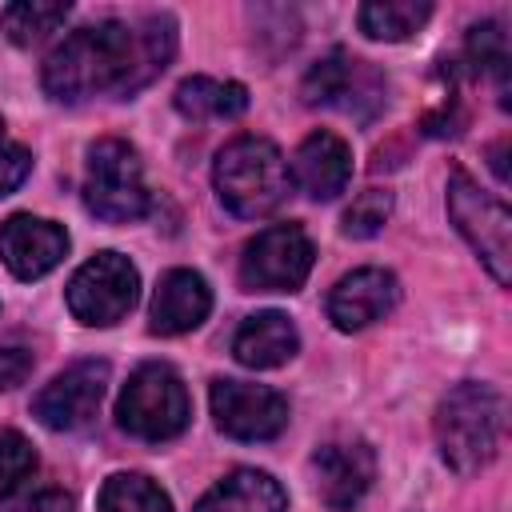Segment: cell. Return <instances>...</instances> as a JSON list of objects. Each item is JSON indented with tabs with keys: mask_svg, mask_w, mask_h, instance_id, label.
Masks as SVG:
<instances>
[{
	"mask_svg": "<svg viewBox=\"0 0 512 512\" xmlns=\"http://www.w3.org/2000/svg\"><path fill=\"white\" fill-rule=\"evenodd\" d=\"M192 512H288V496L276 476L260 468H236L216 480Z\"/></svg>",
	"mask_w": 512,
	"mask_h": 512,
	"instance_id": "e0dca14e",
	"label": "cell"
},
{
	"mask_svg": "<svg viewBox=\"0 0 512 512\" xmlns=\"http://www.w3.org/2000/svg\"><path fill=\"white\" fill-rule=\"evenodd\" d=\"M104 388H108V364L104 360H76L72 368H64L60 376H52L36 392L32 416L52 432H76L96 416Z\"/></svg>",
	"mask_w": 512,
	"mask_h": 512,
	"instance_id": "8fae6325",
	"label": "cell"
},
{
	"mask_svg": "<svg viewBox=\"0 0 512 512\" xmlns=\"http://www.w3.org/2000/svg\"><path fill=\"white\" fill-rule=\"evenodd\" d=\"M492 168H496V180L504 184V180H508V168H504V140L492 148Z\"/></svg>",
	"mask_w": 512,
	"mask_h": 512,
	"instance_id": "f1b7e54d",
	"label": "cell"
},
{
	"mask_svg": "<svg viewBox=\"0 0 512 512\" xmlns=\"http://www.w3.org/2000/svg\"><path fill=\"white\" fill-rule=\"evenodd\" d=\"M16 512H76V500L68 492H60V488H44L32 500H24Z\"/></svg>",
	"mask_w": 512,
	"mask_h": 512,
	"instance_id": "83f0119b",
	"label": "cell"
},
{
	"mask_svg": "<svg viewBox=\"0 0 512 512\" xmlns=\"http://www.w3.org/2000/svg\"><path fill=\"white\" fill-rule=\"evenodd\" d=\"M208 400L216 428L232 440H276L288 428V400L268 384L216 380Z\"/></svg>",
	"mask_w": 512,
	"mask_h": 512,
	"instance_id": "30bf717a",
	"label": "cell"
},
{
	"mask_svg": "<svg viewBox=\"0 0 512 512\" xmlns=\"http://www.w3.org/2000/svg\"><path fill=\"white\" fill-rule=\"evenodd\" d=\"M288 176L312 200H336L352 180V148L336 132H312L296 148Z\"/></svg>",
	"mask_w": 512,
	"mask_h": 512,
	"instance_id": "2e32d148",
	"label": "cell"
},
{
	"mask_svg": "<svg viewBox=\"0 0 512 512\" xmlns=\"http://www.w3.org/2000/svg\"><path fill=\"white\" fill-rule=\"evenodd\" d=\"M300 332L284 312H256L232 336V356L244 368H280L296 356Z\"/></svg>",
	"mask_w": 512,
	"mask_h": 512,
	"instance_id": "ac0fdd59",
	"label": "cell"
},
{
	"mask_svg": "<svg viewBox=\"0 0 512 512\" xmlns=\"http://www.w3.org/2000/svg\"><path fill=\"white\" fill-rule=\"evenodd\" d=\"M68 4H48V0H20V4H8L0 12V28L12 44L20 48H32L40 44L48 32H56L64 20H68Z\"/></svg>",
	"mask_w": 512,
	"mask_h": 512,
	"instance_id": "7402d4cb",
	"label": "cell"
},
{
	"mask_svg": "<svg viewBox=\"0 0 512 512\" xmlns=\"http://www.w3.org/2000/svg\"><path fill=\"white\" fill-rule=\"evenodd\" d=\"M176 112L188 120H232L248 108V88L240 80H212V76H188L176 88Z\"/></svg>",
	"mask_w": 512,
	"mask_h": 512,
	"instance_id": "d6986e66",
	"label": "cell"
},
{
	"mask_svg": "<svg viewBox=\"0 0 512 512\" xmlns=\"http://www.w3.org/2000/svg\"><path fill=\"white\" fill-rule=\"evenodd\" d=\"M316 492L332 512H352L372 480H376V452L364 440H328L312 452Z\"/></svg>",
	"mask_w": 512,
	"mask_h": 512,
	"instance_id": "7c38bea8",
	"label": "cell"
},
{
	"mask_svg": "<svg viewBox=\"0 0 512 512\" xmlns=\"http://www.w3.org/2000/svg\"><path fill=\"white\" fill-rule=\"evenodd\" d=\"M392 216V192L384 188H368L360 192L348 208H344V236H356V240H368L376 236Z\"/></svg>",
	"mask_w": 512,
	"mask_h": 512,
	"instance_id": "d4e9b609",
	"label": "cell"
},
{
	"mask_svg": "<svg viewBox=\"0 0 512 512\" xmlns=\"http://www.w3.org/2000/svg\"><path fill=\"white\" fill-rule=\"evenodd\" d=\"M32 372V352L28 348H0V388L24 384Z\"/></svg>",
	"mask_w": 512,
	"mask_h": 512,
	"instance_id": "4316f807",
	"label": "cell"
},
{
	"mask_svg": "<svg viewBox=\"0 0 512 512\" xmlns=\"http://www.w3.org/2000/svg\"><path fill=\"white\" fill-rule=\"evenodd\" d=\"M32 172V152L24 144H16L8 132H4V120H0V196L16 192Z\"/></svg>",
	"mask_w": 512,
	"mask_h": 512,
	"instance_id": "484cf974",
	"label": "cell"
},
{
	"mask_svg": "<svg viewBox=\"0 0 512 512\" xmlns=\"http://www.w3.org/2000/svg\"><path fill=\"white\" fill-rule=\"evenodd\" d=\"M176 52V20L164 12L140 20H96L64 36L44 60V92L60 104L96 96H132L148 88Z\"/></svg>",
	"mask_w": 512,
	"mask_h": 512,
	"instance_id": "6da1fadb",
	"label": "cell"
},
{
	"mask_svg": "<svg viewBox=\"0 0 512 512\" xmlns=\"http://www.w3.org/2000/svg\"><path fill=\"white\" fill-rule=\"evenodd\" d=\"M140 296V272L120 252H96L68 280V308L88 328H108L132 312Z\"/></svg>",
	"mask_w": 512,
	"mask_h": 512,
	"instance_id": "52a82bcc",
	"label": "cell"
},
{
	"mask_svg": "<svg viewBox=\"0 0 512 512\" xmlns=\"http://www.w3.org/2000/svg\"><path fill=\"white\" fill-rule=\"evenodd\" d=\"M32 472H36V448L28 444V436L16 428H0V500L24 488Z\"/></svg>",
	"mask_w": 512,
	"mask_h": 512,
	"instance_id": "cb8c5ba5",
	"label": "cell"
},
{
	"mask_svg": "<svg viewBox=\"0 0 512 512\" xmlns=\"http://www.w3.org/2000/svg\"><path fill=\"white\" fill-rule=\"evenodd\" d=\"M504 436V396L492 384L464 380L436 408V448L444 464L472 476L492 464Z\"/></svg>",
	"mask_w": 512,
	"mask_h": 512,
	"instance_id": "3957f363",
	"label": "cell"
},
{
	"mask_svg": "<svg viewBox=\"0 0 512 512\" xmlns=\"http://www.w3.org/2000/svg\"><path fill=\"white\" fill-rule=\"evenodd\" d=\"M432 16L428 0H368L356 8V24L368 40H408Z\"/></svg>",
	"mask_w": 512,
	"mask_h": 512,
	"instance_id": "ffe728a7",
	"label": "cell"
},
{
	"mask_svg": "<svg viewBox=\"0 0 512 512\" xmlns=\"http://www.w3.org/2000/svg\"><path fill=\"white\" fill-rule=\"evenodd\" d=\"M316 248L300 224H272L244 244L240 288L244 292H296L312 272Z\"/></svg>",
	"mask_w": 512,
	"mask_h": 512,
	"instance_id": "ba28073f",
	"label": "cell"
},
{
	"mask_svg": "<svg viewBox=\"0 0 512 512\" xmlns=\"http://www.w3.org/2000/svg\"><path fill=\"white\" fill-rule=\"evenodd\" d=\"M400 304V280L388 268H356L340 276L328 292V320L340 332H360L384 320Z\"/></svg>",
	"mask_w": 512,
	"mask_h": 512,
	"instance_id": "4fadbf2b",
	"label": "cell"
},
{
	"mask_svg": "<svg viewBox=\"0 0 512 512\" xmlns=\"http://www.w3.org/2000/svg\"><path fill=\"white\" fill-rule=\"evenodd\" d=\"M300 96L312 108H340L356 120H372L384 108V76L368 60L336 48L308 68Z\"/></svg>",
	"mask_w": 512,
	"mask_h": 512,
	"instance_id": "9c48e42d",
	"label": "cell"
},
{
	"mask_svg": "<svg viewBox=\"0 0 512 512\" xmlns=\"http://www.w3.org/2000/svg\"><path fill=\"white\" fill-rule=\"evenodd\" d=\"M0 256L16 280H40L68 256V232L52 220L16 212L0 224Z\"/></svg>",
	"mask_w": 512,
	"mask_h": 512,
	"instance_id": "5bb4252c",
	"label": "cell"
},
{
	"mask_svg": "<svg viewBox=\"0 0 512 512\" xmlns=\"http://www.w3.org/2000/svg\"><path fill=\"white\" fill-rule=\"evenodd\" d=\"M448 216L456 232L468 240V248L484 260L496 284L512 280V212L504 200L484 192L460 164L448 172Z\"/></svg>",
	"mask_w": 512,
	"mask_h": 512,
	"instance_id": "8992f818",
	"label": "cell"
},
{
	"mask_svg": "<svg viewBox=\"0 0 512 512\" xmlns=\"http://www.w3.org/2000/svg\"><path fill=\"white\" fill-rule=\"evenodd\" d=\"M464 56L476 72H488L500 88V104H508V32L496 20L472 24L464 40Z\"/></svg>",
	"mask_w": 512,
	"mask_h": 512,
	"instance_id": "603a6c76",
	"label": "cell"
},
{
	"mask_svg": "<svg viewBox=\"0 0 512 512\" xmlns=\"http://www.w3.org/2000/svg\"><path fill=\"white\" fill-rule=\"evenodd\" d=\"M208 308H212V288L204 284V276L192 268H172L160 276V284L152 292L148 328L156 336H180V332H192L196 324H204Z\"/></svg>",
	"mask_w": 512,
	"mask_h": 512,
	"instance_id": "9a60e30c",
	"label": "cell"
},
{
	"mask_svg": "<svg viewBox=\"0 0 512 512\" xmlns=\"http://www.w3.org/2000/svg\"><path fill=\"white\" fill-rule=\"evenodd\" d=\"M84 208L108 224L140 220L152 208V192L144 184L140 152L128 140L104 136L88 148L84 160Z\"/></svg>",
	"mask_w": 512,
	"mask_h": 512,
	"instance_id": "5b68a950",
	"label": "cell"
},
{
	"mask_svg": "<svg viewBox=\"0 0 512 512\" xmlns=\"http://www.w3.org/2000/svg\"><path fill=\"white\" fill-rule=\"evenodd\" d=\"M188 416H192L188 388H184L180 372L172 364H160V360L140 364L116 400L120 428L136 440H148V444L180 436L188 428Z\"/></svg>",
	"mask_w": 512,
	"mask_h": 512,
	"instance_id": "277c9868",
	"label": "cell"
},
{
	"mask_svg": "<svg viewBox=\"0 0 512 512\" xmlns=\"http://www.w3.org/2000/svg\"><path fill=\"white\" fill-rule=\"evenodd\" d=\"M212 184L220 204L240 220L272 216L292 188L284 152L264 136H236L216 152Z\"/></svg>",
	"mask_w": 512,
	"mask_h": 512,
	"instance_id": "7a4b0ae2",
	"label": "cell"
},
{
	"mask_svg": "<svg viewBox=\"0 0 512 512\" xmlns=\"http://www.w3.org/2000/svg\"><path fill=\"white\" fill-rule=\"evenodd\" d=\"M100 512H172L168 492L144 472H116L100 488Z\"/></svg>",
	"mask_w": 512,
	"mask_h": 512,
	"instance_id": "44dd1931",
	"label": "cell"
}]
</instances>
